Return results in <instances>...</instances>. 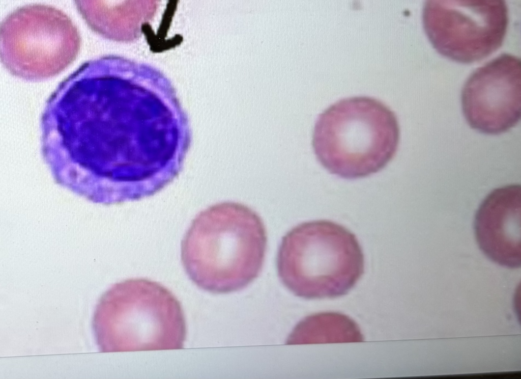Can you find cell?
I'll list each match as a JSON object with an SVG mask.
<instances>
[{"mask_svg": "<svg viewBox=\"0 0 521 379\" xmlns=\"http://www.w3.org/2000/svg\"><path fill=\"white\" fill-rule=\"evenodd\" d=\"M520 211V185L511 184L491 192L475 218V237L482 252L511 268L521 265Z\"/></svg>", "mask_w": 521, "mask_h": 379, "instance_id": "ba28073f", "label": "cell"}, {"mask_svg": "<svg viewBox=\"0 0 521 379\" xmlns=\"http://www.w3.org/2000/svg\"><path fill=\"white\" fill-rule=\"evenodd\" d=\"M267 246L260 216L245 204L226 201L195 218L182 240L181 258L197 286L226 293L243 289L258 277Z\"/></svg>", "mask_w": 521, "mask_h": 379, "instance_id": "6da1fadb", "label": "cell"}, {"mask_svg": "<svg viewBox=\"0 0 521 379\" xmlns=\"http://www.w3.org/2000/svg\"><path fill=\"white\" fill-rule=\"evenodd\" d=\"M399 139L391 109L375 98L357 96L339 100L319 115L312 144L327 171L355 179L383 169L395 155Z\"/></svg>", "mask_w": 521, "mask_h": 379, "instance_id": "7a4b0ae2", "label": "cell"}, {"mask_svg": "<svg viewBox=\"0 0 521 379\" xmlns=\"http://www.w3.org/2000/svg\"><path fill=\"white\" fill-rule=\"evenodd\" d=\"M95 325L103 352L181 349L186 335L179 301L145 279L126 280L109 289L99 303Z\"/></svg>", "mask_w": 521, "mask_h": 379, "instance_id": "277c9868", "label": "cell"}, {"mask_svg": "<svg viewBox=\"0 0 521 379\" xmlns=\"http://www.w3.org/2000/svg\"><path fill=\"white\" fill-rule=\"evenodd\" d=\"M461 105L470 126L498 134L515 126L521 116V61L503 53L476 69L461 91Z\"/></svg>", "mask_w": 521, "mask_h": 379, "instance_id": "52a82bcc", "label": "cell"}, {"mask_svg": "<svg viewBox=\"0 0 521 379\" xmlns=\"http://www.w3.org/2000/svg\"><path fill=\"white\" fill-rule=\"evenodd\" d=\"M80 36L63 12L43 4L19 7L1 24V57L12 74L40 80L59 74L76 58Z\"/></svg>", "mask_w": 521, "mask_h": 379, "instance_id": "5b68a950", "label": "cell"}, {"mask_svg": "<svg viewBox=\"0 0 521 379\" xmlns=\"http://www.w3.org/2000/svg\"><path fill=\"white\" fill-rule=\"evenodd\" d=\"M276 267L282 284L307 299L346 294L364 273V256L356 235L344 226L320 220L300 223L282 238Z\"/></svg>", "mask_w": 521, "mask_h": 379, "instance_id": "3957f363", "label": "cell"}, {"mask_svg": "<svg viewBox=\"0 0 521 379\" xmlns=\"http://www.w3.org/2000/svg\"><path fill=\"white\" fill-rule=\"evenodd\" d=\"M422 19L426 34L439 53L472 63L501 46L508 9L502 0H429L424 4Z\"/></svg>", "mask_w": 521, "mask_h": 379, "instance_id": "8992f818", "label": "cell"}]
</instances>
